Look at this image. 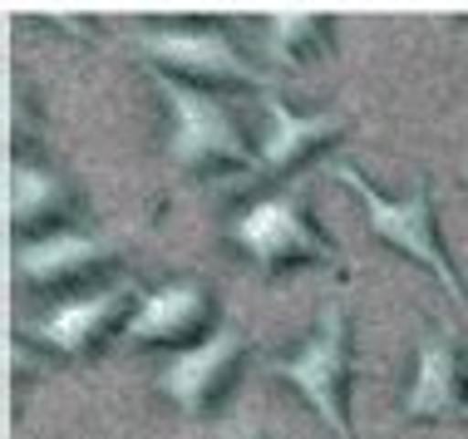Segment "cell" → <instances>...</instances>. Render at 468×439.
<instances>
[{
    "label": "cell",
    "mask_w": 468,
    "mask_h": 439,
    "mask_svg": "<svg viewBox=\"0 0 468 439\" xmlns=\"http://www.w3.org/2000/svg\"><path fill=\"white\" fill-rule=\"evenodd\" d=\"M261 109H267V123H261V139H257V173L296 168L301 158H311L315 148H325L346 129V114H291L276 99V90L261 94Z\"/></svg>",
    "instance_id": "30bf717a"
},
{
    "label": "cell",
    "mask_w": 468,
    "mask_h": 439,
    "mask_svg": "<svg viewBox=\"0 0 468 439\" xmlns=\"http://www.w3.org/2000/svg\"><path fill=\"white\" fill-rule=\"evenodd\" d=\"M212 316V296L202 282H163L133 301L123 336L133 346H197V331Z\"/></svg>",
    "instance_id": "52a82bcc"
},
{
    "label": "cell",
    "mask_w": 468,
    "mask_h": 439,
    "mask_svg": "<svg viewBox=\"0 0 468 439\" xmlns=\"http://www.w3.org/2000/svg\"><path fill=\"white\" fill-rule=\"evenodd\" d=\"M109 247H99L94 237L84 232H49V237H30V242L16 247V272L30 282H65V277H80L84 267L104 262Z\"/></svg>",
    "instance_id": "8fae6325"
},
{
    "label": "cell",
    "mask_w": 468,
    "mask_h": 439,
    "mask_svg": "<svg viewBox=\"0 0 468 439\" xmlns=\"http://www.w3.org/2000/svg\"><path fill=\"white\" fill-rule=\"evenodd\" d=\"M331 173H335V183H346L350 193L360 198L365 222H370V232L379 237V242H389L399 257H410V262H420L424 272H434L439 286H444L459 306H468V286H463L459 272H453L444 242H439V212H434V193H429L424 178L414 183L410 198H385L379 187L365 183L350 163H335Z\"/></svg>",
    "instance_id": "7a4b0ae2"
},
{
    "label": "cell",
    "mask_w": 468,
    "mask_h": 439,
    "mask_svg": "<svg viewBox=\"0 0 468 439\" xmlns=\"http://www.w3.org/2000/svg\"><path fill=\"white\" fill-rule=\"evenodd\" d=\"M133 286L129 282H113L104 292H84V296H65L59 306H49L40 321L30 326L35 341L65 350V356H84L109 326H123L133 311Z\"/></svg>",
    "instance_id": "ba28073f"
},
{
    "label": "cell",
    "mask_w": 468,
    "mask_h": 439,
    "mask_svg": "<svg viewBox=\"0 0 468 439\" xmlns=\"http://www.w3.org/2000/svg\"><path fill=\"white\" fill-rule=\"evenodd\" d=\"M404 420H468L463 400V366L449 331H429L414 356V380L399 400Z\"/></svg>",
    "instance_id": "9c48e42d"
},
{
    "label": "cell",
    "mask_w": 468,
    "mask_h": 439,
    "mask_svg": "<svg viewBox=\"0 0 468 439\" xmlns=\"http://www.w3.org/2000/svg\"><path fill=\"white\" fill-rule=\"evenodd\" d=\"M257 30L267 35V49H271L276 65L296 70L301 55L311 49V40H321V35L331 30V20H321V16H271V20H261Z\"/></svg>",
    "instance_id": "4fadbf2b"
},
{
    "label": "cell",
    "mask_w": 468,
    "mask_h": 439,
    "mask_svg": "<svg viewBox=\"0 0 468 439\" xmlns=\"http://www.w3.org/2000/svg\"><path fill=\"white\" fill-rule=\"evenodd\" d=\"M168 104V158L187 173L202 168H257V148H247L232 109L218 94L173 74H154Z\"/></svg>",
    "instance_id": "3957f363"
},
{
    "label": "cell",
    "mask_w": 468,
    "mask_h": 439,
    "mask_svg": "<svg viewBox=\"0 0 468 439\" xmlns=\"http://www.w3.org/2000/svg\"><path fill=\"white\" fill-rule=\"evenodd\" d=\"M242 350H247V336L237 331V326H218L212 336H202L197 346L178 350V356L158 370V380H154L158 395H168L183 415H202V410L222 395V385L232 380Z\"/></svg>",
    "instance_id": "8992f818"
},
{
    "label": "cell",
    "mask_w": 468,
    "mask_h": 439,
    "mask_svg": "<svg viewBox=\"0 0 468 439\" xmlns=\"http://www.w3.org/2000/svg\"><path fill=\"white\" fill-rule=\"evenodd\" d=\"M138 55H144L158 74H173V80H187V84L222 80V84H257L261 94L271 90V84L261 80V70L232 45L227 25H218V20L144 25V30H138Z\"/></svg>",
    "instance_id": "277c9868"
},
{
    "label": "cell",
    "mask_w": 468,
    "mask_h": 439,
    "mask_svg": "<svg viewBox=\"0 0 468 439\" xmlns=\"http://www.w3.org/2000/svg\"><path fill=\"white\" fill-rule=\"evenodd\" d=\"M227 237H232L261 272H282L291 262H335L331 237L321 232L311 203L296 187L247 203L232 222H227Z\"/></svg>",
    "instance_id": "5b68a950"
},
{
    "label": "cell",
    "mask_w": 468,
    "mask_h": 439,
    "mask_svg": "<svg viewBox=\"0 0 468 439\" xmlns=\"http://www.w3.org/2000/svg\"><path fill=\"white\" fill-rule=\"evenodd\" d=\"M59 193L65 187H59V178L49 168H40V163H16L10 168V222L16 228H35L59 203Z\"/></svg>",
    "instance_id": "7c38bea8"
},
{
    "label": "cell",
    "mask_w": 468,
    "mask_h": 439,
    "mask_svg": "<svg viewBox=\"0 0 468 439\" xmlns=\"http://www.w3.org/2000/svg\"><path fill=\"white\" fill-rule=\"evenodd\" d=\"M271 375L286 380L291 391H301V400L315 410V420H321L335 439H356V430H350V410H346L350 405V375H356L346 296L325 301L311 341H301L291 356H276Z\"/></svg>",
    "instance_id": "6da1fadb"
}]
</instances>
